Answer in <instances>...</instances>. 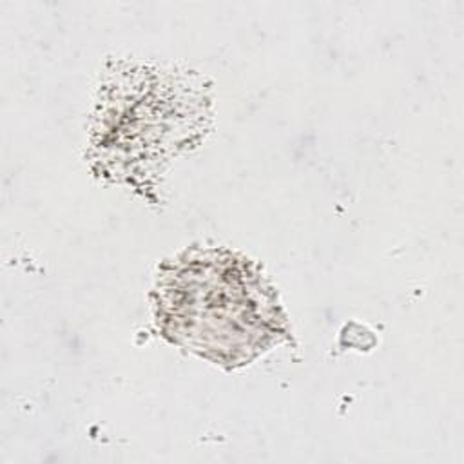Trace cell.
I'll list each match as a JSON object with an SVG mask.
<instances>
[{"label":"cell","mask_w":464,"mask_h":464,"mask_svg":"<svg viewBox=\"0 0 464 464\" xmlns=\"http://www.w3.org/2000/svg\"><path fill=\"white\" fill-rule=\"evenodd\" d=\"M158 317L169 339L219 362H243L285 334L274 295L236 256L207 252L165 276Z\"/></svg>","instance_id":"cell-1"}]
</instances>
